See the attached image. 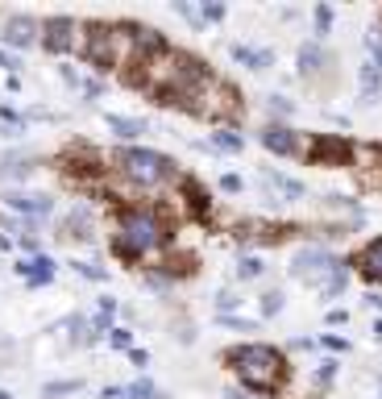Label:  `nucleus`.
<instances>
[{
	"mask_svg": "<svg viewBox=\"0 0 382 399\" xmlns=\"http://www.w3.org/2000/svg\"><path fill=\"white\" fill-rule=\"evenodd\" d=\"M62 79H67L71 87H83V79H79V71H75V67H62Z\"/></svg>",
	"mask_w": 382,
	"mask_h": 399,
	"instance_id": "nucleus-43",
	"label": "nucleus"
},
{
	"mask_svg": "<svg viewBox=\"0 0 382 399\" xmlns=\"http://www.w3.org/2000/svg\"><path fill=\"white\" fill-rule=\"evenodd\" d=\"M262 271H266V266H262V258H254V254L237 262V275H241V279H262Z\"/></svg>",
	"mask_w": 382,
	"mask_h": 399,
	"instance_id": "nucleus-29",
	"label": "nucleus"
},
{
	"mask_svg": "<svg viewBox=\"0 0 382 399\" xmlns=\"http://www.w3.org/2000/svg\"><path fill=\"white\" fill-rule=\"evenodd\" d=\"M171 283H175L171 275H162V271H146V287H150V291H171Z\"/></svg>",
	"mask_w": 382,
	"mask_h": 399,
	"instance_id": "nucleus-32",
	"label": "nucleus"
},
{
	"mask_svg": "<svg viewBox=\"0 0 382 399\" xmlns=\"http://www.w3.org/2000/svg\"><path fill=\"white\" fill-rule=\"evenodd\" d=\"M171 241V229H166V217L150 204H129L121 217H116V229H112V250L116 258L125 262H141L150 254H162Z\"/></svg>",
	"mask_w": 382,
	"mask_h": 399,
	"instance_id": "nucleus-2",
	"label": "nucleus"
},
{
	"mask_svg": "<svg viewBox=\"0 0 382 399\" xmlns=\"http://www.w3.org/2000/svg\"><path fill=\"white\" fill-rule=\"evenodd\" d=\"M308 158H312V162H349V158H354V146L341 142V137H316Z\"/></svg>",
	"mask_w": 382,
	"mask_h": 399,
	"instance_id": "nucleus-13",
	"label": "nucleus"
},
{
	"mask_svg": "<svg viewBox=\"0 0 382 399\" xmlns=\"http://www.w3.org/2000/svg\"><path fill=\"white\" fill-rule=\"evenodd\" d=\"M337 271H345V262L337 258V254H329V250H320V246H312V250H299L295 258H291V275L299 279V283H308V287H324Z\"/></svg>",
	"mask_w": 382,
	"mask_h": 399,
	"instance_id": "nucleus-8",
	"label": "nucleus"
},
{
	"mask_svg": "<svg viewBox=\"0 0 382 399\" xmlns=\"http://www.w3.org/2000/svg\"><path fill=\"white\" fill-rule=\"evenodd\" d=\"M216 321H220L225 329H241V333H250V329H254V321H245V316H216Z\"/></svg>",
	"mask_w": 382,
	"mask_h": 399,
	"instance_id": "nucleus-37",
	"label": "nucleus"
},
{
	"mask_svg": "<svg viewBox=\"0 0 382 399\" xmlns=\"http://www.w3.org/2000/svg\"><path fill=\"white\" fill-rule=\"evenodd\" d=\"M333 379H337V362H333V358H324V362L316 366V383H320V387H329Z\"/></svg>",
	"mask_w": 382,
	"mask_h": 399,
	"instance_id": "nucleus-35",
	"label": "nucleus"
},
{
	"mask_svg": "<svg viewBox=\"0 0 382 399\" xmlns=\"http://www.w3.org/2000/svg\"><path fill=\"white\" fill-rule=\"evenodd\" d=\"M225 12H229V8H225L220 0H208V4H204V21H225Z\"/></svg>",
	"mask_w": 382,
	"mask_h": 399,
	"instance_id": "nucleus-36",
	"label": "nucleus"
},
{
	"mask_svg": "<svg viewBox=\"0 0 382 399\" xmlns=\"http://www.w3.org/2000/svg\"><path fill=\"white\" fill-rule=\"evenodd\" d=\"M0 399H12V396H8V391H0Z\"/></svg>",
	"mask_w": 382,
	"mask_h": 399,
	"instance_id": "nucleus-50",
	"label": "nucleus"
},
{
	"mask_svg": "<svg viewBox=\"0 0 382 399\" xmlns=\"http://www.w3.org/2000/svg\"><path fill=\"white\" fill-rule=\"evenodd\" d=\"M270 108H275V112H283V117H287V112H291V108H295V104H291V100H287V96H270Z\"/></svg>",
	"mask_w": 382,
	"mask_h": 399,
	"instance_id": "nucleus-42",
	"label": "nucleus"
},
{
	"mask_svg": "<svg viewBox=\"0 0 382 399\" xmlns=\"http://www.w3.org/2000/svg\"><path fill=\"white\" fill-rule=\"evenodd\" d=\"M42 46L50 54H79L83 58L87 21H75V17H50V21H42Z\"/></svg>",
	"mask_w": 382,
	"mask_h": 399,
	"instance_id": "nucleus-7",
	"label": "nucleus"
},
{
	"mask_svg": "<svg viewBox=\"0 0 382 399\" xmlns=\"http://www.w3.org/2000/svg\"><path fill=\"white\" fill-rule=\"evenodd\" d=\"M370 304H374V308L382 312V296H370Z\"/></svg>",
	"mask_w": 382,
	"mask_h": 399,
	"instance_id": "nucleus-49",
	"label": "nucleus"
},
{
	"mask_svg": "<svg viewBox=\"0 0 382 399\" xmlns=\"http://www.w3.org/2000/svg\"><path fill=\"white\" fill-rule=\"evenodd\" d=\"M129 362H133V366H150V354H146V350H129Z\"/></svg>",
	"mask_w": 382,
	"mask_h": 399,
	"instance_id": "nucleus-44",
	"label": "nucleus"
},
{
	"mask_svg": "<svg viewBox=\"0 0 382 399\" xmlns=\"http://www.w3.org/2000/svg\"><path fill=\"white\" fill-rule=\"evenodd\" d=\"M75 391H83L79 379H58V383H46L42 387V399H62V396H75Z\"/></svg>",
	"mask_w": 382,
	"mask_h": 399,
	"instance_id": "nucleus-24",
	"label": "nucleus"
},
{
	"mask_svg": "<svg viewBox=\"0 0 382 399\" xmlns=\"http://www.w3.org/2000/svg\"><path fill=\"white\" fill-rule=\"evenodd\" d=\"M12 271H17V275L29 283V287H46V283L54 279V262H50L46 254H37V258H21Z\"/></svg>",
	"mask_w": 382,
	"mask_h": 399,
	"instance_id": "nucleus-14",
	"label": "nucleus"
},
{
	"mask_svg": "<svg viewBox=\"0 0 382 399\" xmlns=\"http://www.w3.org/2000/svg\"><path fill=\"white\" fill-rule=\"evenodd\" d=\"M320 346H324V350H333V354H345V350H349V346H345L341 337H333V333H329V337H320Z\"/></svg>",
	"mask_w": 382,
	"mask_h": 399,
	"instance_id": "nucleus-40",
	"label": "nucleus"
},
{
	"mask_svg": "<svg viewBox=\"0 0 382 399\" xmlns=\"http://www.w3.org/2000/svg\"><path fill=\"white\" fill-rule=\"evenodd\" d=\"M58 237H62V241H83V246H87V241L96 237V233H92V208H87V204H79L71 217H62Z\"/></svg>",
	"mask_w": 382,
	"mask_h": 399,
	"instance_id": "nucleus-12",
	"label": "nucleus"
},
{
	"mask_svg": "<svg viewBox=\"0 0 382 399\" xmlns=\"http://www.w3.org/2000/svg\"><path fill=\"white\" fill-rule=\"evenodd\" d=\"M258 142H262L270 154H279V158H308V154H312V142H308L304 133H295L291 125H266V129L258 133Z\"/></svg>",
	"mask_w": 382,
	"mask_h": 399,
	"instance_id": "nucleus-9",
	"label": "nucleus"
},
{
	"mask_svg": "<svg viewBox=\"0 0 382 399\" xmlns=\"http://www.w3.org/2000/svg\"><path fill=\"white\" fill-rule=\"evenodd\" d=\"M121 399H166V396H162L150 379H137V383H129V387L121 391Z\"/></svg>",
	"mask_w": 382,
	"mask_h": 399,
	"instance_id": "nucleus-25",
	"label": "nucleus"
},
{
	"mask_svg": "<svg viewBox=\"0 0 382 399\" xmlns=\"http://www.w3.org/2000/svg\"><path fill=\"white\" fill-rule=\"evenodd\" d=\"M345 321H349V312H345V308H333V312H329V325H345Z\"/></svg>",
	"mask_w": 382,
	"mask_h": 399,
	"instance_id": "nucleus-45",
	"label": "nucleus"
},
{
	"mask_svg": "<svg viewBox=\"0 0 382 399\" xmlns=\"http://www.w3.org/2000/svg\"><path fill=\"white\" fill-rule=\"evenodd\" d=\"M262 183H266V187H270L279 200H304V192H308L299 179H291V175H279V171H270V167L262 171Z\"/></svg>",
	"mask_w": 382,
	"mask_h": 399,
	"instance_id": "nucleus-15",
	"label": "nucleus"
},
{
	"mask_svg": "<svg viewBox=\"0 0 382 399\" xmlns=\"http://www.w3.org/2000/svg\"><path fill=\"white\" fill-rule=\"evenodd\" d=\"M358 271H362L370 283H382V237H374V241L358 254Z\"/></svg>",
	"mask_w": 382,
	"mask_h": 399,
	"instance_id": "nucleus-18",
	"label": "nucleus"
},
{
	"mask_svg": "<svg viewBox=\"0 0 382 399\" xmlns=\"http://www.w3.org/2000/svg\"><path fill=\"white\" fill-rule=\"evenodd\" d=\"M33 171V162L29 158H21V154H0V175H12V179H25Z\"/></svg>",
	"mask_w": 382,
	"mask_h": 399,
	"instance_id": "nucleus-23",
	"label": "nucleus"
},
{
	"mask_svg": "<svg viewBox=\"0 0 382 399\" xmlns=\"http://www.w3.org/2000/svg\"><path fill=\"white\" fill-rule=\"evenodd\" d=\"M0 67H4L8 75H17V71H21V62H17V54H8V50H0Z\"/></svg>",
	"mask_w": 382,
	"mask_h": 399,
	"instance_id": "nucleus-41",
	"label": "nucleus"
},
{
	"mask_svg": "<svg viewBox=\"0 0 382 399\" xmlns=\"http://www.w3.org/2000/svg\"><path fill=\"white\" fill-rule=\"evenodd\" d=\"M175 12H179V17H183V21H187L191 29H204V25H208V21H204V8H200V4H187V0H175Z\"/></svg>",
	"mask_w": 382,
	"mask_h": 399,
	"instance_id": "nucleus-26",
	"label": "nucleus"
},
{
	"mask_svg": "<svg viewBox=\"0 0 382 399\" xmlns=\"http://www.w3.org/2000/svg\"><path fill=\"white\" fill-rule=\"evenodd\" d=\"M83 58L100 71H137L141 67V46H137V29L133 21H87V46Z\"/></svg>",
	"mask_w": 382,
	"mask_h": 399,
	"instance_id": "nucleus-3",
	"label": "nucleus"
},
{
	"mask_svg": "<svg viewBox=\"0 0 382 399\" xmlns=\"http://www.w3.org/2000/svg\"><path fill=\"white\" fill-rule=\"evenodd\" d=\"M100 92H104L100 79H83V96H87V100H100Z\"/></svg>",
	"mask_w": 382,
	"mask_h": 399,
	"instance_id": "nucleus-38",
	"label": "nucleus"
},
{
	"mask_svg": "<svg viewBox=\"0 0 382 399\" xmlns=\"http://www.w3.org/2000/svg\"><path fill=\"white\" fill-rule=\"evenodd\" d=\"M175 108H183V112H191V117H200V121H216V125L225 121V125H233V121H241V92H237L229 79L208 75V79L196 83L187 96H179Z\"/></svg>",
	"mask_w": 382,
	"mask_h": 399,
	"instance_id": "nucleus-6",
	"label": "nucleus"
},
{
	"mask_svg": "<svg viewBox=\"0 0 382 399\" xmlns=\"http://www.w3.org/2000/svg\"><path fill=\"white\" fill-rule=\"evenodd\" d=\"M71 266H75V275H79V279H96V283H104V279H108V271H104V266H96V262H71Z\"/></svg>",
	"mask_w": 382,
	"mask_h": 399,
	"instance_id": "nucleus-28",
	"label": "nucleus"
},
{
	"mask_svg": "<svg viewBox=\"0 0 382 399\" xmlns=\"http://www.w3.org/2000/svg\"><path fill=\"white\" fill-rule=\"evenodd\" d=\"M237 304H241V300H237L233 291H220V296H216V316H233Z\"/></svg>",
	"mask_w": 382,
	"mask_h": 399,
	"instance_id": "nucleus-33",
	"label": "nucleus"
},
{
	"mask_svg": "<svg viewBox=\"0 0 382 399\" xmlns=\"http://www.w3.org/2000/svg\"><path fill=\"white\" fill-rule=\"evenodd\" d=\"M220 362L241 379L245 391L254 396H275L287 379V358L275 350V346H262V341H250V346H233L220 354Z\"/></svg>",
	"mask_w": 382,
	"mask_h": 399,
	"instance_id": "nucleus-4",
	"label": "nucleus"
},
{
	"mask_svg": "<svg viewBox=\"0 0 382 399\" xmlns=\"http://www.w3.org/2000/svg\"><path fill=\"white\" fill-rule=\"evenodd\" d=\"M208 150L241 154V150H245V137H241V133H233V129H220V133H212V137H208Z\"/></svg>",
	"mask_w": 382,
	"mask_h": 399,
	"instance_id": "nucleus-22",
	"label": "nucleus"
},
{
	"mask_svg": "<svg viewBox=\"0 0 382 399\" xmlns=\"http://www.w3.org/2000/svg\"><path fill=\"white\" fill-rule=\"evenodd\" d=\"M121 391H125V387H104V391H100V399H121Z\"/></svg>",
	"mask_w": 382,
	"mask_h": 399,
	"instance_id": "nucleus-47",
	"label": "nucleus"
},
{
	"mask_svg": "<svg viewBox=\"0 0 382 399\" xmlns=\"http://www.w3.org/2000/svg\"><path fill=\"white\" fill-rule=\"evenodd\" d=\"M374 341H382V321H374Z\"/></svg>",
	"mask_w": 382,
	"mask_h": 399,
	"instance_id": "nucleus-48",
	"label": "nucleus"
},
{
	"mask_svg": "<svg viewBox=\"0 0 382 399\" xmlns=\"http://www.w3.org/2000/svg\"><path fill=\"white\" fill-rule=\"evenodd\" d=\"M225 399H258L254 391H245V387H233V391H225Z\"/></svg>",
	"mask_w": 382,
	"mask_h": 399,
	"instance_id": "nucleus-46",
	"label": "nucleus"
},
{
	"mask_svg": "<svg viewBox=\"0 0 382 399\" xmlns=\"http://www.w3.org/2000/svg\"><path fill=\"white\" fill-rule=\"evenodd\" d=\"M358 79H362V104H374V100H379V92H382V71L366 58V62L358 67Z\"/></svg>",
	"mask_w": 382,
	"mask_h": 399,
	"instance_id": "nucleus-19",
	"label": "nucleus"
},
{
	"mask_svg": "<svg viewBox=\"0 0 382 399\" xmlns=\"http://www.w3.org/2000/svg\"><path fill=\"white\" fill-rule=\"evenodd\" d=\"M108 129L121 137V142H137L141 133H146V121H137V117H116V112H108Z\"/></svg>",
	"mask_w": 382,
	"mask_h": 399,
	"instance_id": "nucleus-20",
	"label": "nucleus"
},
{
	"mask_svg": "<svg viewBox=\"0 0 382 399\" xmlns=\"http://www.w3.org/2000/svg\"><path fill=\"white\" fill-rule=\"evenodd\" d=\"M108 346H112V350H133V333H129V329H112V333H108Z\"/></svg>",
	"mask_w": 382,
	"mask_h": 399,
	"instance_id": "nucleus-34",
	"label": "nucleus"
},
{
	"mask_svg": "<svg viewBox=\"0 0 382 399\" xmlns=\"http://www.w3.org/2000/svg\"><path fill=\"white\" fill-rule=\"evenodd\" d=\"M4 208H8L12 217L42 221V217H50V212H54V200H50L46 192H8V196H4Z\"/></svg>",
	"mask_w": 382,
	"mask_h": 399,
	"instance_id": "nucleus-10",
	"label": "nucleus"
},
{
	"mask_svg": "<svg viewBox=\"0 0 382 399\" xmlns=\"http://www.w3.org/2000/svg\"><path fill=\"white\" fill-rule=\"evenodd\" d=\"M329 62H333V58L320 50V42H304V46H299V75H304V79H316Z\"/></svg>",
	"mask_w": 382,
	"mask_h": 399,
	"instance_id": "nucleus-16",
	"label": "nucleus"
},
{
	"mask_svg": "<svg viewBox=\"0 0 382 399\" xmlns=\"http://www.w3.org/2000/svg\"><path fill=\"white\" fill-rule=\"evenodd\" d=\"M220 187H225L229 196H237V192H241V175H220Z\"/></svg>",
	"mask_w": 382,
	"mask_h": 399,
	"instance_id": "nucleus-39",
	"label": "nucleus"
},
{
	"mask_svg": "<svg viewBox=\"0 0 382 399\" xmlns=\"http://www.w3.org/2000/svg\"><path fill=\"white\" fill-rule=\"evenodd\" d=\"M116 175L133 192H162V187L183 179L171 154H158V150H146V146H125L116 154Z\"/></svg>",
	"mask_w": 382,
	"mask_h": 399,
	"instance_id": "nucleus-5",
	"label": "nucleus"
},
{
	"mask_svg": "<svg viewBox=\"0 0 382 399\" xmlns=\"http://www.w3.org/2000/svg\"><path fill=\"white\" fill-rule=\"evenodd\" d=\"M233 58H237V62H245L250 71H266V67L275 62V54H270V50H254V46H241V42L233 46Z\"/></svg>",
	"mask_w": 382,
	"mask_h": 399,
	"instance_id": "nucleus-21",
	"label": "nucleus"
},
{
	"mask_svg": "<svg viewBox=\"0 0 382 399\" xmlns=\"http://www.w3.org/2000/svg\"><path fill=\"white\" fill-rule=\"evenodd\" d=\"M345 283H349V266H345V271H337V275L320 287V300H337V296L345 291Z\"/></svg>",
	"mask_w": 382,
	"mask_h": 399,
	"instance_id": "nucleus-27",
	"label": "nucleus"
},
{
	"mask_svg": "<svg viewBox=\"0 0 382 399\" xmlns=\"http://www.w3.org/2000/svg\"><path fill=\"white\" fill-rule=\"evenodd\" d=\"M258 312H262V316H279V312H283V291H266Z\"/></svg>",
	"mask_w": 382,
	"mask_h": 399,
	"instance_id": "nucleus-30",
	"label": "nucleus"
},
{
	"mask_svg": "<svg viewBox=\"0 0 382 399\" xmlns=\"http://www.w3.org/2000/svg\"><path fill=\"white\" fill-rule=\"evenodd\" d=\"M179 192H183V204L191 208V217H208V212H212V200H208V192H204L196 179L183 175V179H179Z\"/></svg>",
	"mask_w": 382,
	"mask_h": 399,
	"instance_id": "nucleus-17",
	"label": "nucleus"
},
{
	"mask_svg": "<svg viewBox=\"0 0 382 399\" xmlns=\"http://www.w3.org/2000/svg\"><path fill=\"white\" fill-rule=\"evenodd\" d=\"M0 42L8 46V50H25V46H33V42H42V21H33V17H8L4 25H0Z\"/></svg>",
	"mask_w": 382,
	"mask_h": 399,
	"instance_id": "nucleus-11",
	"label": "nucleus"
},
{
	"mask_svg": "<svg viewBox=\"0 0 382 399\" xmlns=\"http://www.w3.org/2000/svg\"><path fill=\"white\" fill-rule=\"evenodd\" d=\"M208 75H212V71H208L204 58H196V54H187V50H179V46H166L162 54L146 58L137 71H129L125 83H133V87H141V92H150V96H158L162 104H175V100L187 96L196 83H204Z\"/></svg>",
	"mask_w": 382,
	"mask_h": 399,
	"instance_id": "nucleus-1",
	"label": "nucleus"
},
{
	"mask_svg": "<svg viewBox=\"0 0 382 399\" xmlns=\"http://www.w3.org/2000/svg\"><path fill=\"white\" fill-rule=\"evenodd\" d=\"M312 21H316V33H329V29H333V8H329V4H316Z\"/></svg>",
	"mask_w": 382,
	"mask_h": 399,
	"instance_id": "nucleus-31",
	"label": "nucleus"
}]
</instances>
